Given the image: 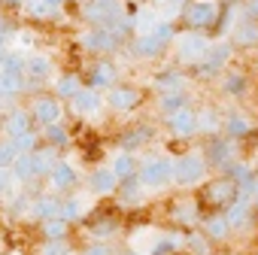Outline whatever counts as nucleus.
I'll list each match as a JSON object with an SVG mask.
<instances>
[{
    "instance_id": "obj_33",
    "label": "nucleus",
    "mask_w": 258,
    "mask_h": 255,
    "mask_svg": "<svg viewBox=\"0 0 258 255\" xmlns=\"http://www.w3.org/2000/svg\"><path fill=\"white\" fill-rule=\"evenodd\" d=\"M185 240H188V246H191V255H210V237H207V234H198V231H195V234H188Z\"/></svg>"
},
{
    "instance_id": "obj_42",
    "label": "nucleus",
    "mask_w": 258,
    "mask_h": 255,
    "mask_svg": "<svg viewBox=\"0 0 258 255\" xmlns=\"http://www.w3.org/2000/svg\"><path fill=\"white\" fill-rule=\"evenodd\" d=\"M228 170H231V179H237V182H249L252 179V173H249V167L246 164H228Z\"/></svg>"
},
{
    "instance_id": "obj_37",
    "label": "nucleus",
    "mask_w": 258,
    "mask_h": 255,
    "mask_svg": "<svg viewBox=\"0 0 258 255\" xmlns=\"http://www.w3.org/2000/svg\"><path fill=\"white\" fill-rule=\"evenodd\" d=\"M243 88H246V76H243V73H228V79H225V91L240 94Z\"/></svg>"
},
{
    "instance_id": "obj_9",
    "label": "nucleus",
    "mask_w": 258,
    "mask_h": 255,
    "mask_svg": "<svg viewBox=\"0 0 258 255\" xmlns=\"http://www.w3.org/2000/svg\"><path fill=\"white\" fill-rule=\"evenodd\" d=\"M231 40L240 49H255L258 46V22L255 19H240L231 31Z\"/></svg>"
},
{
    "instance_id": "obj_24",
    "label": "nucleus",
    "mask_w": 258,
    "mask_h": 255,
    "mask_svg": "<svg viewBox=\"0 0 258 255\" xmlns=\"http://www.w3.org/2000/svg\"><path fill=\"white\" fill-rule=\"evenodd\" d=\"M49 176H52V185H55V188H70V185L76 182V170H73L67 161H58Z\"/></svg>"
},
{
    "instance_id": "obj_11",
    "label": "nucleus",
    "mask_w": 258,
    "mask_h": 255,
    "mask_svg": "<svg viewBox=\"0 0 258 255\" xmlns=\"http://www.w3.org/2000/svg\"><path fill=\"white\" fill-rule=\"evenodd\" d=\"M70 100H73V112H79V115H91L100 109V91L97 88H79Z\"/></svg>"
},
{
    "instance_id": "obj_20",
    "label": "nucleus",
    "mask_w": 258,
    "mask_h": 255,
    "mask_svg": "<svg viewBox=\"0 0 258 255\" xmlns=\"http://www.w3.org/2000/svg\"><path fill=\"white\" fill-rule=\"evenodd\" d=\"M140 198H143V188H140V179H137V176L121 179V188H118V204L134 207V204H140Z\"/></svg>"
},
{
    "instance_id": "obj_27",
    "label": "nucleus",
    "mask_w": 258,
    "mask_h": 255,
    "mask_svg": "<svg viewBox=\"0 0 258 255\" xmlns=\"http://www.w3.org/2000/svg\"><path fill=\"white\" fill-rule=\"evenodd\" d=\"M7 131H10L13 137L28 134V131H31V115H28L25 109H16V112L10 115V121H7Z\"/></svg>"
},
{
    "instance_id": "obj_8",
    "label": "nucleus",
    "mask_w": 258,
    "mask_h": 255,
    "mask_svg": "<svg viewBox=\"0 0 258 255\" xmlns=\"http://www.w3.org/2000/svg\"><path fill=\"white\" fill-rule=\"evenodd\" d=\"M167 124H170V134H176V137H188V134L198 131V112L188 109V106H182V109H176V112L167 115Z\"/></svg>"
},
{
    "instance_id": "obj_40",
    "label": "nucleus",
    "mask_w": 258,
    "mask_h": 255,
    "mask_svg": "<svg viewBox=\"0 0 258 255\" xmlns=\"http://www.w3.org/2000/svg\"><path fill=\"white\" fill-rule=\"evenodd\" d=\"M43 255H70V246H67L64 237H61V240H49L46 249H43Z\"/></svg>"
},
{
    "instance_id": "obj_31",
    "label": "nucleus",
    "mask_w": 258,
    "mask_h": 255,
    "mask_svg": "<svg viewBox=\"0 0 258 255\" xmlns=\"http://www.w3.org/2000/svg\"><path fill=\"white\" fill-rule=\"evenodd\" d=\"M185 106V94L182 91H167V94H161V109L170 115V112H176V109H182Z\"/></svg>"
},
{
    "instance_id": "obj_1",
    "label": "nucleus",
    "mask_w": 258,
    "mask_h": 255,
    "mask_svg": "<svg viewBox=\"0 0 258 255\" xmlns=\"http://www.w3.org/2000/svg\"><path fill=\"white\" fill-rule=\"evenodd\" d=\"M237 198H240V182L231 179V176H216V179H210V182L204 185V195H201V201L210 204L213 210H225V207H231Z\"/></svg>"
},
{
    "instance_id": "obj_39",
    "label": "nucleus",
    "mask_w": 258,
    "mask_h": 255,
    "mask_svg": "<svg viewBox=\"0 0 258 255\" xmlns=\"http://www.w3.org/2000/svg\"><path fill=\"white\" fill-rule=\"evenodd\" d=\"M46 140H49L52 146H61V143L67 140V134L61 131V124H58V121H52V124H46Z\"/></svg>"
},
{
    "instance_id": "obj_6",
    "label": "nucleus",
    "mask_w": 258,
    "mask_h": 255,
    "mask_svg": "<svg viewBox=\"0 0 258 255\" xmlns=\"http://www.w3.org/2000/svg\"><path fill=\"white\" fill-rule=\"evenodd\" d=\"M106 103H109L112 109H118V112H127V109H134V106L143 103V91L134 88V85H112Z\"/></svg>"
},
{
    "instance_id": "obj_41",
    "label": "nucleus",
    "mask_w": 258,
    "mask_h": 255,
    "mask_svg": "<svg viewBox=\"0 0 258 255\" xmlns=\"http://www.w3.org/2000/svg\"><path fill=\"white\" fill-rule=\"evenodd\" d=\"M16 149H13V143H0V167H13V161H16Z\"/></svg>"
},
{
    "instance_id": "obj_12",
    "label": "nucleus",
    "mask_w": 258,
    "mask_h": 255,
    "mask_svg": "<svg viewBox=\"0 0 258 255\" xmlns=\"http://www.w3.org/2000/svg\"><path fill=\"white\" fill-rule=\"evenodd\" d=\"M34 115H37V121L46 128V124H52V121L61 118V103H58L55 97H37V100H34Z\"/></svg>"
},
{
    "instance_id": "obj_21",
    "label": "nucleus",
    "mask_w": 258,
    "mask_h": 255,
    "mask_svg": "<svg viewBox=\"0 0 258 255\" xmlns=\"http://www.w3.org/2000/svg\"><path fill=\"white\" fill-rule=\"evenodd\" d=\"M34 164H37V176L52 173V167L58 164V152H55V146L49 143V146H43V149H34Z\"/></svg>"
},
{
    "instance_id": "obj_25",
    "label": "nucleus",
    "mask_w": 258,
    "mask_h": 255,
    "mask_svg": "<svg viewBox=\"0 0 258 255\" xmlns=\"http://www.w3.org/2000/svg\"><path fill=\"white\" fill-rule=\"evenodd\" d=\"M137 170H140V164L127 155V152H121L115 161H112V173L118 176V179H127V176H137Z\"/></svg>"
},
{
    "instance_id": "obj_13",
    "label": "nucleus",
    "mask_w": 258,
    "mask_h": 255,
    "mask_svg": "<svg viewBox=\"0 0 258 255\" xmlns=\"http://www.w3.org/2000/svg\"><path fill=\"white\" fill-rule=\"evenodd\" d=\"M115 76H118V73H115V67H112L109 61H97V64L91 67V88H97V91H100V88H112V85H115Z\"/></svg>"
},
{
    "instance_id": "obj_48",
    "label": "nucleus",
    "mask_w": 258,
    "mask_h": 255,
    "mask_svg": "<svg viewBox=\"0 0 258 255\" xmlns=\"http://www.w3.org/2000/svg\"><path fill=\"white\" fill-rule=\"evenodd\" d=\"M252 204H255V210H258V182H252Z\"/></svg>"
},
{
    "instance_id": "obj_10",
    "label": "nucleus",
    "mask_w": 258,
    "mask_h": 255,
    "mask_svg": "<svg viewBox=\"0 0 258 255\" xmlns=\"http://www.w3.org/2000/svg\"><path fill=\"white\" fill-rule=\"evenodd\" d=\"M207 49H210V43L201 34H188V37L179 40V58L182 61H204Z\"/></svg>"
},
{
    "instance_id": "obj_5",
    "label": "nucleus",
    "mask_w": 258,
    "mask_h": 255,
    "mask_svg": "<svg viewBox=\"0 0 258 255\" xmlns=\"http://www.w3.org/2000/svg\"><path fill=\"white\" fill-rule=\"evenodd\" d=\"M207 173V161L201 155H182L179 161H173V179L179 185H195L201 182Z\"/></svg>"
},
{
    "instance_id": "obj_38",
    "label": "nucleus",
    "mask_w": 258,
    "mask_h": 255,
    "mask_svg": "<svg viewBox=\"0 0 258 255\" xmlns=\"http://www.w3.org/2000/svg\"><path fill=\"white\" fill-rule=\"evenodd\" d=\"M198 128H201V131H216V128H219V121H216V112H213V109H204V112H198Z\"/></svg>"
},
{
    "instance_id": "obj_19",
    "label": "nucleus",
    "mask_w": 258,
    "mask_h": 255,
    "mask_svg": "<svg viewBox=\"0 0 258 255\" xmlns=\"http://www.w3.org/2000/svg\"><path fill=\"white\" fill-rule=\"evenodd\" d=\"M115 185H118V176L112 173V167H100L91 173V192L109 195V192H115Z\"/></svg>"
},
{
    "instance_id": "obj_47",
    "label": "nucleus",
    "mask_w": 258,
    "mask_h": 255,
    "mask_svg": "<svg viewBox=\"0 0 258 255\" xmlns=\"http://www.w3.org/2000/svg\"><path fill=\"white\" fill-rule=\"evenodd\" d=\"M85 255H112V252H109V246L94 243V246H88V249H85Z\"/></svg>"
},
{
    "instance_id": "obj_29",
    "label": "nucleus",
    "mask_w": 258,
    "mask_h": 255,
    "mask_svg": "<svg viewBox=\"0 0 258 255\" xmlns=\"http://www.w3.org/2000/svg\"><path fill=\"white\" fill-rule=\"evenodd\" d=\"M225 128H228V134H231V137H246V134L252 131L249 118H246V115H240V112H234V115L225 121Z\"/></svg>"
},
{
    "instance_id": "obj_32",
    "label": "nucleus",
    "mask_w": 258,
    "mask_h": 255,
    "mask_svg": "<svg viewBox=\"0 0 258 255\" xmlns=\"http://www.w3.org/2000/svg\"><path fill=\"white\" fill-rule=\"evenodd\" d=\"M158 91L161 94H167V91H179L182 88V76L179 73H164V76H158Z\"/></svg>"
},
{
    "instance_id": "obj_22",
    "label": "nucleus",
    "mask_w": 258,
    "mask_h": 255,
    "mask_svg": "<svg viewBox=\"0 0 258 255\" xmlns=\"http://www.w3.org/2000/svg\"><path fill=\"white\" fill-rule=\"evenodd\" d=\"M228 55H231V49H228V46H213V49H207V55H204V64H201V70H204V73H216L219 67H225Z\"/></svg>"
},
{
    "instance_id": "obj_50",
    "label": "nucleus",
    "mask_w": 258,
    "mask_h": 255,
    "mask_svg": "<svg viewBox=\"0 0 258 255\" xmlns=\"http://www.w3.org/2000/svg\"><path fill=\"white\" fill-rule=\"evenodd\" d=\"M121 255H143V252H134V249H127V252H121Z\"/></svg>"
},
{
    "instance_id": "obj_18",
    "label": "nucleus",
    "mask_w": 258,
    "mask_h": 255,
    "mask_svg": "<svg viewBox=\"0 0 258 255\" xmlns=\"http://www.w3.org/2000/svg\"><path fill=\"white\" fill-rule=\"evenodd\" d=\"M13 176H16V179H22V182H31V179H37L34 152H22V155H16V161H13Z\"/></svg>"
},
{
    "instance_id": "obj_30",
    "label": "nucleus",
    "mask_w": 258,
    "mask_h": 255,
    "mask_svg": "<svg viewBox=\"0 0 258 255\" xmlns=\"http://www.w3.org/2000/svg\"><path fill=\"white\" fill-rule=\"evenodd\" d=\"M79 88H82V82H79L76 73H64V76L58 79V94H61V97H73Z\"/></svg>"
},
{
    "instance_id": "obj_17",
    "label": "nucleus",
    "mask_w": 258,
    "mask_h": 255,
    "mask_svg": "<svg viewBox=\"0 0 258 255\" xmlns=\"http://www.w3.org/2000/svg\"><path fill=\"white\" fill-rule=\"evenodd\" d=\"M49 73H52V61H49V58H43V55H31V58L25 61V76H28V79L43 82V79H49Z\"/></svg>"
},
{
    "instance_id": "obj_4",
    "label": "nucleus",
    "mask_w": 258,
    "mask_h": 255,
    "mask_svg": "<svg viewBox=\"0 0 258 255\" xmlns=\"http://www.w3.org/2000/svg\"><path fill=\"white\" fill-rule=\"evenodd\" d=\"M219 4H213V0H195V4H185V13H182V19H185V25L191 28V31H201V28H213V25H219Z\"/></svg>"
},
{
    "instance_id": "obj_3",
    "label": "nucleus",
    "mask_w": 258,
    "mask_h": 255,
    "mask_svg": "<svg viewBox=\"0 0 258 255\" xmlns=\"http://www.w3.org/2000/svg\"><path fill=\"white\" fill-rule=\"evenodd\" d=\"M137 179L146 188H161V185H167L173 179V161L170 158H149V161L140 164Z\"/></svg>"
},
{
    "instance_id": "obj_43",
    "label": "nucleus",
    "mask_w": 258,
    "mask_h": 255,
    "mask_svg": "<svg viewBox=\"0 0 258 255\" xmlns=\"http://www.w3.org/2000/svg\"><path fill=\"white\" fill-rule=\"evenodd\" d=\"M61 216L64 219H76L79 216V201H64L61 204Z\"/></svg>"
},
{
    "instance_id": "obj_26",
    "label": "nucleus",
    "mask_w": 258,
    "mask_h": 255,
    "mask_svg": "<svg viewBox=\"0 0 258 255\" xmlns=\"http://www.w3.org/2000/svg\"><path fill=\"white\" fill-rule=\"evenodd\" d=\"M61 204H64V201H58V198H52V195H43V198L34 204V213H37L40 219H52V216H61Z\"/></svg>"
},
{
    "instance_id": "obj_45",
    "label": "nucleus",
    "mask_w": 258,
    "mask_h": 255,
    "mask_svg": "<svg viewBox=\"0 0 258 255\" xmlns=\"http://www.w3.org/2000/svg\"><path fill=\"white\" fill-rule=\"evenodd\" d=\"M10 179H13L10 167H0V195H7V192H10Z\"/></svg>"
},
{
    "instance_id": "obj_7",
    "label": "nucleus",
    "mask_w": 258,
    "mask_h": 255,
    "mask_svg": "<svg viewBox=\"0 0 258 255\" xmlns=\"http://www.w3.org/2000/svg\"><path fill=\"white\" fill-rule=\"evenodd\" d=\"M85 16L91 22H97V28H115L118 22V7H115V0H91Z\"/></svg>"
},
{
    "instance_id": "obj_28",
    "label": "nucleus",
    "mask_w": 258,
    "mask_h": 255,
    "mask_svg": "<svg viewBox=\"0 0 258 255\" xmlns=\"http://www.w3.org/2000/svg\"><path fill=\"white\" fill-rule=\"evenodd\" d=\"M43 231H46L49 240H61V237H67V219H64V216L43 219Z\"/></svg>"
},
{
    "instance_id": "obj_36",
    "label": "nucleus",
    "mask_w": 258,
    "mask_h": 255,
    "mask_svg": "<svg viewBox=\"0 0 258 255\" xmlns=\"http://www.w3.org/2000/svg\"><path fill=\"white\" fill-rule=\"evenodd\" d=\"M149 137H152V131H149V128H140V131H134V134H127V137L121 140V146H124V149H134V146L146 143Z\"/></svg>"
},
{
    "instance_id": "obj_15",
    "label": "nucleus",
    "mask_w": 258,
    "mask_h": 255,
    "mask_svg": "<svg viewBox=\"0 0 258 255\" xmlns=\"http://www.w3.org/2000/svg\"><path fill=\"white\" fill-rule=\"evenodd\" d=\"M207 158H210V164H216V167H228V164L234 161V149H231V143H225V140H210Z\"/></svg>"
},
{
    "instance_id": "obj_35",
    "label": "nucleus",
    "mask_w": 258,
    "mask_h": 255,
    "mask_svg": "<svg viewBox=\"0 0 258 255\" xmlns=\"http://www.w3.org/2000/svg\"><path fill=\"white\" fill-rule=\"evenodd\" d=\"M173 219L182 222V225H191V222H198V207L195 204H179L173 210Z\"/></svg>"
},
{
    "instance_id": "obj_52",
    "label": "nucleus",
    "mask_w": 258,
    "mask_h": 255,
    "mask_svg": "<svg viewBox=\"0 0 258 255\" xmlns=\"http://www.w3.org/2000/svg\"><path fill=\"white\" fill-rule=\"evenodd\" d=\"M167 4H188V0H167Z\"/></svg>"
},
{
    "instance_id": "obj_14",
    "label": "nucleus",
    "mask_w": 258,
    "mask_h": 255,
    "mask_svg": "<svg viewBox=\"0 0 258 255\" xmlns=\"http://www.w3.org/2000/svg\"><path fill=\"white\" fill-rule=\"evenodd\" d=\"M249 210H252V198H237L231 207H228V213H225V219H228V225L231 228H243L246 222H249Z\"/></svg>"
},
{
    "instance_id": "obj_23",
    "label": "nucleus",
    "mask_w": 258,
    "mask_h": 255,
    "mask_svg": "<svg viewBox=\"0 0 258 255\" xmlns=\"http://www.w3.org/2000/svg\"><path fill=\"white\" fill-rule=\"evenodd\" d=\"M204 234H207L210 240H225V237L231 234V225H228L225 213H216V216H210V219L204 222Z\"/></svg>"
},
{
    "instance_id": "obj_44",
    "label": "nucleus",
    "mask_w": 258,
    "mask_h": 255,
    "mask_svg": "<svg viewBox=\"0 0 258 255\" xmlns=\"http://www.w3.org/2000/svg\"><path fill=\"white\" fill-rule=\"evenodd\" d=\"M243 16L258 22V0H246V4H243Z\"/></svg>"
},
{
    "instance_id": "obj_46",
    "label": "nucleus",
    "mask_w": 258,
    "mask_h": 255,
    "mask_svg": "<svg viewBox=\"0 0 258 255\" xmlns=\"http://www.w3.org/2000/svg\"><path fill=\"white\" fill-rule=\"evenodd\" d=\"M91 231H94V234H100V237H106V234H112V222H109V219H100Z\"/></svg>"
},
{
    "instance_id": "obj_51",
    "label": "nucleus",
    "mask_w": 258,
    "mask_h": 255,
    "mask_svg": "<svg viewBox=\"0 0 258 255\" xmlns=\"http://www.w3.org/2000/svg\"><path fill=\"white\" fill-rule=\"evenodd\" d=\"M7 255H22V249H10V252H7Z\"/></svg>"
},
{
    "instance_id": "obj_2",
    "label": "nucleus",
    "mask_w": 258,
    "mask_h": 255,
    "mask_svg": "<svg viewBox=\"0 0 258 255\" xmlns=\"http://www.w3.org/2000/svg\"><path fill=\"white\" fill-rule=\"evenodd\" d=\"M173 40V25H167V22H161V25H155L152 31H146L137 43H134V55H140V58H155L158 52H164V46Z\"/></svg>"
},
{
    "instance_id": "obj_49",
    "label": "nucleus",
    "mask_w": 258,
    "mask_h": 255,
    "mask_svg": "<svg viewBox=\"0 0 258 255\" xmlns=\"http://www.w3.org/2000/svg\"><path fill=\"white\" fill-rule=\"evenodd\" d=\"M0 4H7V7H16V4H19V0H0Z\"/></svg>"
},
{
    "instance_id": "obj_34",
    "label": "nucleus",
    "mask_w": 258,
    "mask_h": 255,
    "mask_svg": "<svg viewBox=\"0 0 258 255\" xmlns=\"http://www.w3.org/2000/svg\"><path fill=\"white\" fill-rule=\"evenodd\" d=\"M13 149H16L19 155H22V152H34V149H37V137H34V131L13 137Z\"/></svg>"
},
{
    "instance_id": "obj_16",
    "label": "nucleus",
    "mask_w": 258,
    "mask_h": 255,
    "mask_svg": "<svg viewBox=\"0 0 258 255\" xmlns=\"http://www.w3.org/2000/svg\"><path fill=\"white\" fill-rule=\"evenodd\" d=\"M85 46L88 49H97V52H109L115 46V34L109 28H94L85 34Z\"/></svg>"
}]
</instances>
